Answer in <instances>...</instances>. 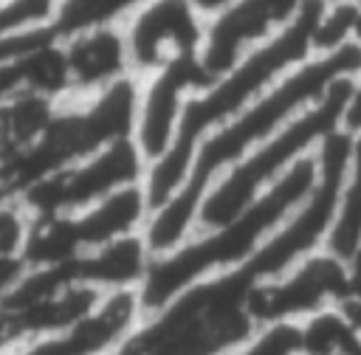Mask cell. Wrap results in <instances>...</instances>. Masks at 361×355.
<instances>
[{
  "instance_id": "6da1fadb",
  "label": "cell",
  "mask_w": 361,
  "mask_h": 355,
  "mask_svg": "<svg viewBox=\"0 0 361 355\" xmlns=\"http://www.w3.org/2000/svg\"><path fill=\"white\" fill-rule=\"evenodd\" d=\"M319 183V158L305 155L293 163L254 206L220 228L197 231L180 248L155 256L141 285V301L147 313H155L175 301L189 287L243 268L265 239L313 194Z\"/></svg>"
},
{
  "instance_id": "5bb4252c",
  "label": "cell",
  "mask_w": 361,
  "mask_h": 355,
  "mask_svg": "<svg viewBox=\"0 0 361 355\" xmlns=\"http://www.w3.org/2000/svg\"><path fill=\"white\" fill-rule=\"evenodd\" d=\"M358 14L361 3H322V11L313 25V54H333L358 42Z\"/></svg>"
},
{
  "instance_id": "277c9868",
  "label": "cell",
  "mask_w": 361,
  "mask_h": 355,
  "mask_svg": "<svg viewBox=\"0 0 361 355\" xmlns=\"http://www.w3.org/2000/svg\"><path fill=\"white\" fill-rule=\"evenodd\" d=\"M322 11V0H305L296 20L279 31L265 45L254 48L248 56H243L228 73L209 82L203 90H197L189 99L186 118L180 127V135L175 144H183L197 152L200 141L243 113L251 101H257L268 87H274L285 73H290L296 65L313 56V25Z\"/></svg>"
},
{
  "instance_id": "ac0fdd59",
  "label": "cell",
  "mask_w": 361,
  "mask_h": 355,
  "mask_svg": "<svg viewBox=\"0 0 361 355\" xmlns=\"http://www.w3.org/2000/svg\"><path fill=\"white\" fill-rule=\"evenodd\" d=\"M322 3H327V6H333V3H361V0H322Z\"/></svg>"
},
{
  "instance_id": "8fae6325",
  "label": "cell",
  "mask_w": 361,
  "mask_h": 355,
  "mask_svg": "<svg viewBox=\"0 0 361 355\" xmlns=\"http://www.w3.org/2000/svg\"><path fill=\"white\" fill-rule=\"evenodd\" d=\"M149 208L152 206H149V197L144 192V183H133V186H124V189L104 194L102 200L90 203L82 211L62 214V217H65L68 234H71V239L82 256L99 245H107L113 239L144 231Z\"/></svg>"
},
{
  "instance_id": "7a4b0ae2",
  "label": "cell",
  "mask_w": 361,
  "mask_h": 355,
  "mask_svg": "<svg viewBox=\"0 0 361 355\" xmlns=\"http://www.w3.org/2000/svg\"><path fill=\"white\" fill-rule=\"evenodd\" d=\"M361 70V45L353 42L333 54H313L290 73H285L274 87H268L257 101H251L243 113L212 130L195 158V169L189 178V189L206 197L214 178L237 163L243 155L257 149L262 141L276 135L293 118H299L307 107H313L338 79L355 76Z\"/></svg>"
},
{
  "instance_id": "9c48e42d",
  "label": "cell",
  "mask_w": 361,
  "mask_h": 355,
  "mask_svg": "<svg viewBox=\"0 0 361 355\" xmlns=\"http://www.w3.org/2000/svg\"><path fill=\"white\" fill-rule=\"evenodd\" d=\"M138 79V107L130 138L149 163L161 158L166 149H172V144L180 135L189 99L209 85V76L203 73L197 59H189Z\"/></svg>"
},
{
  "instance_id": "2e32d148",
  "label": "cell",
  "mask_w": 361,
  "mask_h": 355,
  "mask_svg": "<svg viewBox=\"0 0 361 355\" xmlns=\"http://www.w3.org/2000/svg\"><path fill=\"white\" fill-rule=\"evenodd\" d=\"M341 130H347L350 135L361 132V70L353 79L350 99H347V107H344V116H341Z\"/></svg>"
},
{
  "instance_id": "30bf717a",
  "label": "cell",
  "mask_w": 361,
  "mask_h": 355,
  "mask_svg": "<svg viewBox=\"0 0 361 355\" xmlns=\"http://www.w3.org/2000/svg\"><path fill=\"white\" fill-rule=\"evenodd\" d=\"M59 45L68 73V99H85L133 73L121 23L62 31Z\"/></svg>"
},
{
  "instance_id": "3957f363",
  "label": "cell",
  "mask_w": 361,
  "mask_h": 355,
  "mask_svg": "<svg viewBox=\"0 0 361 355\" xmlns=\"http://www.w3.org/2000/svg\"><path fill=\"white\" fill-rule=\"evenodd\" d=\"M355 76L338 79L313 107H307L299 118L282 127L276 135L262 141L257 149L243 155L237 163L223 169L214 183L209 186L203 206H200V231L220 228L240 217L248 206H254L293 163L305 155H313L319 144L341 130V116L350 99Z\"/></svg>"
},
{
  "instance_id": "4fadbf2b",
  "label": "cell",
  "mask_w": 361,
  "mask_h": 355,
  "mask_svg": "<svg viewBox=\"0 0 361 355\" xmlns=\"http://www.w3.org/2000/svg\"><path fill=\"white\" fill-rule=\"evenodd\" d=\"M65 0H0V37L59 31Z\"/></svg>"
},
{
  "instance_id": "7c38bea8",
  "label": "cell",
  "mask_w": 361,
  "mask_h": 355,
  "mask_svg": "<svg viewBox=\"0 0 361 355\" xmlns=\"http://www.w3.org/2000/svg\"><path fill=\"white\" fill-rule=\"evenodd\" d=\"M155 254L149 251L144 234H130L121 239H113L107 245H99L87 254H82L76 262L68 265L71 276L99 293L110 290H141Z\"/></svg>"
},
{
  "instance_id": "8992f818",
  "label": "cell",
  "mask_w": 361,
  "mask_h": 355,
  "mask_svg": "<svg viewBox=\"0 0 361 355\" xmlns=\"http://www.w3.org/2000/svg\"><path fill=\"white\" fill-rule=\"evenodd\" d=\"M353 287V268L327 248H319L282 270L279 276L254 285L248 310L259 327L302 324L316 313L338 307Z\"/></svg>"
},
{
  "instance_id": "d6986e66",
  "label": "cell",
  "mask_w": 361,
  "mask_h": 355,
  "mask_svg": "<svg viewBox=\"0 0 361 355\" xmlns=\"http://www.w3.org/2000/svg\"><path fill=\"white\" fill-rule=\"evenodd\" d=\"M355 39H358V45H361V14H358V34H355Z\"/></svg>"
},
{
  "instance_id": "9a60e30c",
  "label": "cell",
  "mask_w": 361,
  "mask_h": 355,
  "mask_svg": "<svg viewBox=\"0 0 361 355\" xmlns=\"http://www.w3.org/2000/svg\"><path fill=\"white\" fill-rule=\"evenodd\" d=\"M144 0H65L59 34L85 28V25H102V23H121L127 14H133Z\"/></svg>"
},
{
  "instance_id": "5b68a950",
  "label": "cell",
  "mask_w": 361,
  "mask_h": 355,
  "mask_svg": "<svg viewBox=\"0 0 361 355\" xmlns=\"http://www.w3.org/2000/svg\"><path fill=\"white\" fill-rule=\"evenodd\" d=\"M147 172V161L133 144V138L113 141L93 155L68 163L42 180L31 183L23 194H17L34 217L45 214H73L102 200L104 194L141 183Z\"/></svg>"
},
{
  "instance_id": "ba28073f",
  "label": "cell",
  "mask_w": 361,
  "mask_h": 355,
  "mask_svg": "<svg viewBox=\"0 0 361 355\" xmlns=\"http://www.w3.org/2000/svg\"><path fill=\"white\" fill-rule=\"evenodd\" d=\"M305 0H237L231 8L206 23V37L197 62L209 82L228 73L254 48L285 31Z\"/></svg>"
},
{
  "instance_id": "52a82bcc",
  "label": "cell",
  "mask_w": 361,
  "mask_h": 355,
  "mask_svg": "<svg viewBox=\"0 0 361 355\" xmlns=\"http://www.w3.org/2000/svg\"><path fill=\"white\" fill-rule=\"evenodd\" d=\"M121 28L135 76L197 59L206 37V20L189 0H144L121 20Z\"/></svg>"
},
{
  "instance_id": "e0dca14e",
  "label": "cell",
  "mask_w": 361,
  "mask_h": 355,
  "mask_svg": "<svg viewBox=\"0 0 361 355\" xmlns=\"http://www.w3.org/2000/svg\"><path fill=\"white\" fill-rule=\"evenodd\" d=\"M192 6H195V11L209 23V20H214L217 14H223L226 8H231L237 0H189Z\"/></svg>"
}]
</instances>
